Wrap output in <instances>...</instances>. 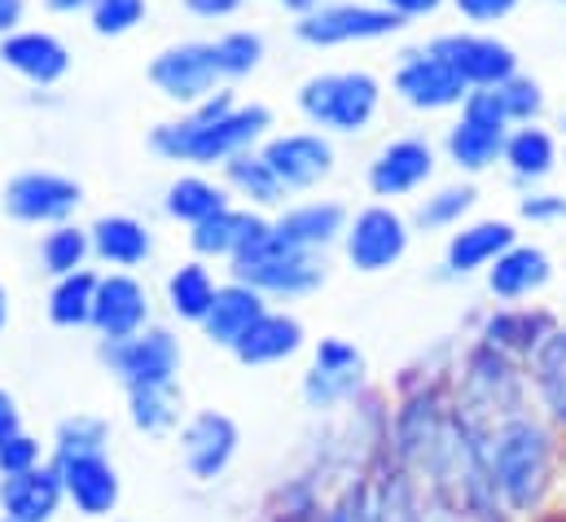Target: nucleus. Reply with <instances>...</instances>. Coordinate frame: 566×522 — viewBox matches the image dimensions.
<instances>
[{"mask_svg":"<svg viewBox=\"0 0 566 522\" xmlns=\"http://www.w3.org/2000/svg\"><path fill=\"white\" fill-rule=\"evenodd\" d=\"M88 238H93V255L102 263H111V268H137L154 251L149 229L133 216H102L88 229Z\"/></svg>","mask_w":566,"mask_h":522,"instance_id":"bb28decb","label":"nucleus"},{"mask_svg":"<svg viewBox=\"0 0 566 522\" xmlns=\"http://www.w3.org/2000/svg\"><path fill=\"white\" fill-rule=\"evenodd\" d=\"M233 281H247L255 285L260 294H277V299H298V294H312L321 281H325V260L321 251H298L290 247L273 225H264L251 247H242L233 255Z\"/></svg>","mask_w":566,"mask_h":522,"instance_id":"7ed1b4c3","label":"nucleus"},{"mask_svg":"<svg viewBox=\"0 0 566 522\" xmlns=\"http://www.w3.org/2000/svg\"><path fill=\"white\" fill-rule=\"evenodd\" d=\"M149 80L167 102H180V106H198L202 97H211L216 88L229 84L220 71L216 40H185V44L163 49L149 62Z\"/></svg>","mask_w":566,"mask_h":522,"instance_id":"39448f33","label":"nucleus"},{"mask_svg":"<svg viewBox=\"0 0 566 522\" xmlns=\"http://www.w3.org/2000/svg\"><path fill=\"white\" fill-rule=\"evenodd\" d=\"M273 128V111L269 106H238L233 88H216L211 97H202L185 119L158 124L149 132V149L171 158V163H198V167H216L229 163L242 149H255V140Z\"/></svg>","mask_w":566,"mask_h":522,"instance_id":"f257e3e1","label":"nucleus"},{"mask_svg":"<svg viewBox=\"0 0 566 522\" xmlns=\"http://www.w3.org/2000/svg\"><path fill=\"white\" fill-rule=\"evenodd\" d=\"M434 171V149L426 145L422 136H400L391 145H382L369 163V189L378 198H405L418 194Z\"/></svg>","mask_w":566,"mask_h":522,"instance_id":"dca6fc26","label":"nucleus"},{"mask_svg":"<svg viewBox=\"0 0 566 522\" xmlns=\"http://www.w3.org/2000/svg\"><path fill=\"white\" fill-rule=\"evenodd\" d=\"M233 452H238V426L224 413H198L180 430V457H185V466H189L193 479L224 474L229 461H233Z\"/></svg>","mask_w":566,"mask_h":522,"instance_id":"f3484780","label":"nucleus"},{"mask_svg":"<svg viewBox=\"0 0 566 522\" xmlns=\"http://www.w3.org/2000/svg\"><path fill=\"white\" fill-rule=\"evenodd\" d=\"M4 321H9V294H4V285H0V330H4Z\"/></svg>","mask_w":566,"mask_h":522,"instance_id":"603ef678","label":"nucleus"},{"mask_svg":"<svg viewBox=\"0 0 566 522\" xmlns=\"http://www.w3.org/2000/svg\"><path fill=\"white\" fill-rule=\"evenodd\" d=\"M220 167H224L229 189H238V194L251 198L255 207H282L285 194H290L282 180H277V171L269 167V158L255 154V149H242V154H233V158L220 163Z\"/></svg>","mask_w":566,"mask_h":522,"instance_id":"c85d7f7f","label":"nucleus"},{"mask_svg":"<svg viewBox=\"0 0 566 522\" xmlns=\"http://www.w3.org/2000/svg\"><path fill=\"white\" fill-rule=\"evenodd\" d=\"M260 154L269 158V167L277 171V180L290 194L294 189H312L334 171V145L321 132H285V136L264 140Z\"/></svg>","mask_w":566,"mask_h":522,"instance_id":"2eb2a0df","label":"nucleus"},{"mask_svg":"<svg viewBox=\"0 0 566 522\" xmlns=\"http://www.w3.org/2000/svg\"><path fill=\"white\" fill-rule=\"evenodd\" d=\"M185 9L198 18H229L242 9V0H185Z\"/></svg>","mask_w":566,"mask_h":522,"instance_id":"49530a36","label":"nucleus"},{"mask_svg":"<svg viewBox=\"0 0 566 522\" xmlns=\"http://www.w3.org/2000/svg\"><path fill=\"white\" fill-rule=\"evenodd\" d=\"M216 290H220V285H216L211 268L202 260L180 263V268L167 276V303H171V312H176L180 321H193V325H202V316L211 312Z\"/></svg>","mask_w":566,"mask_h":522,"instance_id":"7c9ffc66","label":"nucleus"},{"mask_svg":"<svg viewBox=\"0 0 566 522\" xmlns=\"http://www.w3.org/2000/svg\"><path fill=\"white\" fill-rule=\"evenodd\" d=\"M273 229L298 251H325L347 233V211L338 202H303L290 207L282 220H273Z\"/></svg>","mask_w":566,"mask_h":522,"instance_id":"393cba45","label":"nucleus"},{"mask_svg":"<svg viewBox=\"0 0 566 522\" xmlns=\"http://www.w3.org/2000/svg\"><path fill=\"white\" fill-rule=\"evenodd\" d=\"M343 247H347L352 268L387 272V268H396V263L405 260V251H409V225L391 207H365L356 220H347Z\"/></svg>","mask_w":566,"mask_h":522,"instance_id":"1a4fd4ad","label":"nucleus"},{"mask_svg":"<svg viewBox=\"0 0 566 522\" xmlns=\"http://www.w3.org/2000/svg\"><path fill=\"white\" fill-rule=\"evenodd\" d=\"M549 334H554V321H549L545 312H532V307L496 312V316L483 325V343H488V347H496V352H518V356H532Z\"/></svg>","mask_w":566,"mask_h":522,"instance_id":"cd10ccee","label":"nucleus"},{"mask_svg":"<svg viewBox=\"0 0 566 522\" xmlns=\"http://www.w3.org/2000/svg\"><path fill=\"white\" fill-rule=\"evenodd\" d=\"M128 413H133V426L145 435H163L176 426V413H180V395L176 383H163V387H133L128 392Z\"/></svg>","mask_w":566,"mask_h":522,"instance_id":"c9c22d12","label":"nucleus"},{"mask_svg":"<svg viewBox=\"0 0 566 522\" xmlns=\"http://www.w3.org/2000/svg\"><path fill=\"white\" fill-rule=\"evenodd\" d=\"M285 9H294V13H307V9H316V0H277Z\"/></svg>","mask_w":566,"mask_h":522,"instance_id":"3c124183","label":"nucleus"},{"mask_svg":"<svg viewBox=\"0 0 566 522\" xmlns=\"http://www.w3.org/2000/svg\"><path fill=\"white\" fill-rule=\"evenodd\" d=\"M93 255V238L84 229H75L71 220L66 225H53L40 242V263L49 276H66V272H80Z\"/></svg>","mask_w":566,"mask_h":522,"instance_id":"f704fd0d","label":"nucleus"},{"mask_svg":"<svg viewBox=\"0 0 566 522\" xmlns=\"http://www.w3.org/2000/svg\"><path fill=\"white\" fill-rule=\"evenodd\" d=\"M102 361L128 392L133 387H163V383H176V374H180V343L167 330L145 325L133 338L102 343Z\"/></svg>","mask_w":566,"mask_h":522,"instance_id":"0eeeda50","label":"nucleus"},{"mask_svg":"<svg viewBox=\"0 0 566 522\" xmlns=\"http://www.w3.org/2000/svg\"><path fill=\"white\" fill-rule=\"evenodd\" d=\"M31 466H40V439H31L27 430H18V435L4 439V448H0V479L22 474V470H31Z\"/></svg>","mask_w":566,"mask_h":522,"instance_id":"79ce46f5","label":"nucleus"},{"mask_svg":"<svg viewBox=\"0 0 566 522\" xmlns=\"http://www.w3.org/2000/svg\"><path fill=\"white\" fill-rule=\"evenodd\" d=\"M93 0H44V9L49 13H80V9H88Z\"/></svg>","mask_w":566,"mask_h":522,"instance_id":"8fccbe9b","label":"nucleus"},{"mask_svg":"<svg viewBox=\"0 0 566 522\" xmlns=\"http://www.w3.org/2000/svg\"><path fill=\"white\" fill-rule=\"evenodd\" d=\"M97 281H102V276L88 272V268L57 276V285H53V294H49V321L62 325V330H84V325H93Z\"/></svg>","mask_w":566,"mask_h":522,"instance_id":"c756f323","label":"nucleus"},{"mask_svg":"<svg viewBox=\"0 0 566 522\" xmlns=\"http://www.w3.org/2000/svg\"><path fill=\"white\" fill-rule=\"evenodd\" d=\"M378 102H382V84L369 71H329V75H312L298 88V111L307 115V124L343 136L369 128Z\"/></svg>","mask_w":566,"mask_h":522,"instance_id":"20e7f679","label":"nucleus"},{"mask_svg":"<svg viewBox=\"0 0 566 522\" xmlns=\"http://www.w3.org/2000/svg\"><path fill=\"white\" fill-rule=\"evenodd\" d=\"M518 211H523V220H563L566 216V198L558 194H532V198H523L518 202Z\"/></svg>","mask_w":566,"mask_h":522,"instance_id":"c03bdc74","label":"nucleus"},{"mask_svg":"<svg viewBox=\"0 0 566 522\" xmlns=\"http://www.w3.org/2000/svg\"><path fill=\"white\" fill-rule=\"evenodd\" d=\"M22 9H27V0H0V35H9L22 22Z\"/></svg>","mask_w":566,"mask_h":522,"instance_id":"09e8293b","label":"nucleus"},{"mask_svg":"<svg viewBox=\"0 0 566 522\" xmlns=\"http://www.w3.org/2000/svg\"><path fill=\"white\" fill-rule=\"evenodd\" d=\"M360 383H365L360 352L352 343H343V338H321L316 356H312V369L303 378V399H307V408L321 413V408H334V404L352 399L360 392Z\"/></svg>","mask_w":566,"mask_h":522,"instance_id":"9b49d317","label":"nucleus"},{"mask_svg":"<svg viewBox=\"0 0 566 522\" xmlns=\"http://www.w3.org/2000/svg\"><path fill=\"white\" fill-rule=\"evenodd\" d=\"M549 276H554V263H549V255L541 247H518L514 242L501 260L488 268V290L496 299L514 303V299H527L541 285H549Z\"/></svg>","mask_w":566,"mask_h":522,"instance_id":"b1692460","label":"nucleus"},{"mask_svg":"<svg viewBox=\"0 0 566 522\" xmlns=\"http://www.w3.org/2000/svg\"><path fill=\"white\" fill-rule=\"evenodd\" d=\"M149 325V290L128 272H111L97 281V303H93V330L102 343L133 338Z\"/></svg>","mask_w":566,"mask_h":522,"instance_id":"4468645a","label":"nucleus"},{"mask_svg":"<svg viewBox=\"0 0 566 522\" xmlns=\"http://www.w3.org/2000/svg\"><path fill=\"white\" fill-rule=\"evenodd\" d=\"M0 522H18V519H0Z\"/></svg>","mask_w":566,"mask_h":522,"instance_id":"864d4df0","label":"nucleus"},{"mask_svg":"<svg viewBox=\"0 0 566 522\" xmlns=\"http://www.w3.org/2000/svg\"><path fill=\"white\" fill-rule=\"evenodd\" d=\"M532 369H536V392L545 399L549 417L566 426V330H554L532 352Z\"/></svg>","mask_w":566,"mask_h":522,"instance_id":"72a5a7b5","label":"nucleus"},{"mask_svg":"<svg viewBox=\"0 0 566 522\" xmlns=\"http://www.w3.org/2000/svg\"><path fill=\"white\" fill-rule=\"evenodd\" d=\"M474 207V189L470 185H452V189H439L434 198H426L418 207V225L422 229H452L461 225V216Z\"/></svg>","mask_w":566,"mask_h":522,"instance_id":"58836bf2","label":"nucleus"},{"mask_svg":"<svg viewBox=\"0 0 566 522\" xmlns=\"http://www.w3.org/2000/svg\"><path fill=\"white\" fill-rule=\"evenodd\" d=\"M382 4H391V9L405 13V18H422V13H434L443 0H382Z\"/></svg>","mask_w":566,"mask_h":522,"instance_id":"de8ad7c7","label":"nucleus"},{"mask_svg":"<svg viewBox=\"0 0 566 522\" xmlns=\"http://www.w3.org/2000/svg\"><path fill=\"white\" fill-rule=\"evenodd\" d=\"M452 4L470 22H501V18H510L518 9V0H452Z\"/></svg>","mask_w":566,"mask_h":522,"instance_id":"37998d69","label":"nucleus"},{"mask_svg":"<svg viewBox=\"0 0 566 522\" xmlns=\"http://www.w3.org/2000/svg\"><path fill=\"white\" fill-rule=\"evenodd\" d=\"M269 220L255 216V211H238V207H224L216 216H207L202 225H193L189 242L202 260H233L242 247H251V238L264 229Z\"/></svg>","mask_w":566,"mask_h":522,"instance_id":"5701e85b","label":"nucleus"},{"mask_svg":"<svg viewBox=\"0 0 566 522\" xmlns=\"http://www.w3.org/2000/svg\"><path fill=\"white\" fill-rule=\"evenodd\" d=\"M0 62L22 80L49 88L71 71V49L49 31H9L0 40Z\"/></svg>","mask_w":566,"mask_h":522,"instance_id":"6ab92c4d","label":"nucleus"},{"mask_svg":"<svg viewBox=\"0 0 566 522\" xmlns=\"http://www.w3.org/2000/svg\"><path fill=\"white\" fill-rule=\"evenodd\" d=\"M298 347H303V325L294 316H285V312H264L233 343V356L242 365H277V361H290Z\"/></svg>","mask_w":566,"mask_h":522,"instance_id":"a878e982","label":"nucleus"},{"mask_svg":"<svg viewBox=\"0 0 566 522\" xmlns=\"http://www.w3.org/2000/svg\"><path fill=\"white\" fill-rule=\"evenodd\" d=\"M66 492H62V474L57 466H31L22 474L0 479V514L18 522H53V514L62 510Z\"/></svg>","mask_w":566,"mask_h":522,"instance_id":"a211bd4d","label":"nucleus"},{"mask_svg":"<svg viewBox=\"0 0 566 522\" xmlns=\"http://www.w3.org/2000/svg\"><path fill=\"white\" fill-rule=\"evenodd\" d=\"M505 163H510V171H514V180H545L549 171H554V163H558V149H554V136L545 128H536V124H527V128L510 132V140H505V154H501Z\"/></svg>","mask_w":566,"mask_h":522,"instance_id":"473e14b6","label":"nucleus"},{"mask_svg":"<svg viewBox=\"0 0 566 522\" xmlns=\"http://www.w3.org/2000/svg\"><path fill=\"white\" fill-rule=\"evenodd\" d=\"M514 242H518V233H514V225H505V220H479V225H465L461 233L448 238V272L465 276V272L492 268Z\"/></svg>","mask_w":566,"mask_h":522,"instance_id":"4be33fe9","label":"nucleus"},{"mask_svg":"<svg viewBox=\"0 0 566 522\" xmlns=\"http://www.w3.org/2000/svg\"><path fill=\"white\" fill-rule=\"evenodd\" d=\"M496 97H501V111L510 124H532L545 111V93L527 75H510L505 84H496Z\"/></svg>","mask_w":566,"mask_h":522,"instance_id":"ea45409f","label":"nucleus"},{"mask_svg":"<svg viewBox=\"0 0 566 522\" xmlns=\"http://www.w3.org/2000/svg\"><path fill=\"white\" fill-rule=\"evenodd\" d=\"M396 93L413 106V111H448L461 106L470 97V84L439 58V53H405L400 71H396Z\"/></svg>","mask_w":566,"mask_h":522,"instance_id":"f8f14e48","label":"nucleus"},{"mask_svg":"<svg viewBox=\"0 0 566 522\" xmlns=\"http://www.w3.org/2000/svg\"><path fill=\"white\" fill-rule=\"evenodd\" d=\"M18 430H22V413H18L13 395L0 392V448H4V439H13Z\"/></svg>","mask_w":566,"mask_h":522,"instance_id":"a18cd8bd","label":"nucleus"},{"mask_svg":"<svg viewBox=\"0 0 566 522\" xmlns=\"http://www.w3.org/2000/svg\"><path fill=\"white\" fill-rule=\"evenodd\" d=\"M229 207V194L216 185V180H207V176H180L171 189H167V198H163V211L171 216V220H180V225H202L207 216H216V211H224Z\"/></svg>","mask_w":566,"mask_h":522,"instance_id":"2f4dec72","label":"nucleus"},{"mask_svg":"<svg viewBox=\"0 0 566 522\" xmlns=\"http://www.w3.org/2000/svg\"><path fill=\"white\" fill-rule=\"evenodd\" d=\"M84 202V189L57 171H22L4 185V211L22 225H66Z\"/></svg>","mask_w":566,"mask_h":522,"instance_id":"6e6552de","label":"nucleus"},{"mask_svg":"<svg viewBox=\"0 0 566 522\" xmlns=\"http://www.w3.org/2000/svg\"><path fill=\"white\" fill-rule=\"evenodd\" d=\"M549 430L532 417H510L488 448V466H492V488L501 492V501L514 514H532L549 488Z\"/></svg>","mask_w":566,"mask_h":522,"instance_id":"f03ea898","label":"nucleus"},{"mask_svg":"<svg viewBox=\"0 0 566 522\" xmlns=\"http://www.w3.org/2000/svg\"><path fill=\"white\" fill-rule=\"evenodd\" d=\"M264 299H269V294H260V290L247 285V281H229V285H220L211 312L202 316V334H207L216 347H229V352H233V343H238V338L269 312Z\"/></svg>","mask_w":566,"mask_h":522,"instance_id":"aec40b11","label":"nucleus"},{"mask_svg":"<svg viewBox=\"0 0 566 522\" xmlns=\"http://www.w3.org/2000/svg\"><path fill=\"white\" fill-rule=\"evenodd\" d=\"M62 474V492L66 501L84 514V519H102L119 505V470L111 466L106 452H80V457H57L53 461Z\"/></svg>","mask_w":566,"mask_h":522,"instance_id":"ddd939ff","label":"nucleus"},{"mask_svg":"<svg viewBox=\"0 0 566 522\" xmlns=\"http://www.w3.org/2000/svg\"><path fill=\"white\" fill-rule=\"evenodd\" d=\"M216 53H220V71L224 80H247L260 62H264V40L255 31H224L216 40Z\"/></svg>","mask_w":566,"mask_h":522,"instance_id":"4c0bfd02","label":"nucleus"},{"mask_svg":"<svg viewBox=\"0 0 566 522\" xmlns=\"http://www.w3.org/2000/svg\"><path fill=\"white\" fill-rule=\"evenodd\" d=\"M106 443H111L106 421L102 417H88V413H75L53 435V461L57 457H80V452H106Z\"/></svg>","mask_w":566,"mask_h":522,"instance_id":"e433bc0d","label":"nucleus"},{"mask_svg":"<svg viewBox=\"0 0 566 522\" xmlns=\"http://www.w3.org/2000/svg\"><path fill=\"white\" fill-rule=\"evenodd\" d=\"M510 124L483 115V111H470L461 106V119L448 128V158L461 167V171H483L492 167L501 154H505V140H510Z\"/></svg>","mask_w":566,"mask_h":522,"instance_id":"412c9836","label":"nucleus"},{"mask_svg":"<svg viewBox=\"0 0 566 522\" xmlns=\"http://www.w3.org/2000/svg\"><path fill=\"white\" fill-rule=\"evenodd\" d=\"M409 18L396 13L391 4H325V9H307L294 22V35L303 44L329 49V44H352V40H382L396 35Z\"/></svg>","mask_w":566,"mask_h":522,"instance_id":"423d86ee","label":"nucleus"},{"mask_svg":"<svg viewBox=\"0 0 566 522\" xmlns=\"http://www.w3.org/2000/svg\"><path fill=\"white\" fill-rule=\"evenodd\" d=\"M563 4H566V0H563Z\"/></svg>","mask_w":566,"mask_h":522,"instance_id":"5fc2aeb1","label":"nucleus"},{"mask_svg":"<svg viewBox=\"0 0 566 522\" xmlns=\"http://www.w3.org/2000/svg\"><path fill=\"white\" fill-rule=\"evenodd\" d=\"M430 53H439L470 88H488V84H505L510 75H518V58L510 44L492 40V35H470V31H452L439 35L430 44Z\"/></svg>","mask_w":566,"mask_h":522,"instance_id":"9d476101","label":"nucleus"},{"mask_svg":"<svg viewBox=\"0 0 566 522\" xmlns=\"http://www.w3.org/2000/svg\"><path fill=\"white\" fill-rule=\"evenodd\" d=\"M88 18H93L97 35H128L133 27H142L145 0H93Z\"/></svg>","mask_w":566,"mask_h":522,"instance_id":"a19ab883","label":"nucleus"}]
</instances>
